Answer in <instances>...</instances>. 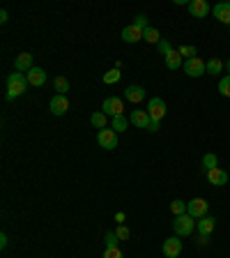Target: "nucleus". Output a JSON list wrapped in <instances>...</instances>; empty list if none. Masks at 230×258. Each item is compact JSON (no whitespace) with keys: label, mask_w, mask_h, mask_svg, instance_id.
Returning a JSON list of instances; mask_svg holds the SVG:
<instances>
[{"label":"nucleus","mask_w":230,"mask_h":258,"mask_svg":"<svg viewBox=\"0 0 230 258\" xmlns=\"http://www.w3.org/2000/svg\"><path fill=\"white\" fill-rule=\"evenodd\" d=\"M28 85H30V83H28L26 74H21V71L10 74V76H7V95H5V99L7 102H12V99L21 97V95L28 90Z\"/></svg>","instance_id":"f257e3e1"},{"label":"nucleus","mask_w":230,"mask_h":258,"mask_svg":"<svg viewBox=\"0 0 230 258\" xmlns=\"http://www.w3.org/2000/svg\"><path fill=\"white\" fill-rule=\"evenodd\" d=\"M193 228H196V219H193L191 214H180V217H175V221H173V231H175L177 237L191 235Z\"/></svg>","instance_id":"f03ea898"},{"label":"nucleus","mask_w":230,"mask_h":258,"mask_svg":"<svg viewBox=\"0 0 230 258\" xmlns=\"http://www.w3.org/2000/svg\"><path fill=\"white\" fill-rule=\"evenodd\" d=\"M150 113V120H152V125H161V120L166 118V102L161 97H152L148 102V109H145Z\"/></svg>","instance_id":"7ed1b4c3"},{"label":"nucleus","mask_w":230,"mask_h":258,"mask_svg":"<svg viewBox=\"0 0 230 258\" xmlns=\"http://www.w3.org/2000/svg\"><path fill=\"white\" fill-rule=\"evenodd\" d=\"M182 69H184L186 76L198 78V76H203V74H207V62L200 60V58L196 55V58H189V60H184Z\"/></svg>","instance_id":"20e7f679"},{"label":"nucleus","mask_w":230,"mask_h":258,"mask_svg":"<svg viewBox=\"0 0 230 258\" xmlns=\"http://www.w3.org/2000/svg\"><path fill=\"white\" fill-rule=\"evenodd\" d=\"M97 143L104 150H115V148H118V132H115V129H110V127H106V129H99Z\"/></svg>","instance_id":"39448f33"},{"label":"nucleus","mask_w":230,"mask_h":258,"mask_svg":"<svg viewBox=\"0 0 230 258\" xmlns=\"http://www.w3.org/2000/svg\"><path fill=\"white\" fill-rule=\"evenodd\" d=\"M207 201L205 198H193V201H189L186 203V214H191L193 219H203V217H207Z\"/></svg>","instance_id":"423d86ee"},{"label":"nucleus","mask_w":230,"mask_h":258,"mask_svg":"<svg viewBox=\"0 0 230 258\" xmlns=\"http://www.w3.org/2000/svg\"><path fill=\"white\" fill-rule=\"evenodd\" d=\"M101 111H104L106 116L115 118V116H122V113H125V104H122L120 97H106L104 104H101Z\"/></svg>","instance_id":"0eeeda50"},{"label":"nucleus","mask_w":230,"mask_h":258,"mask_svg":"<svg viewBox=\"0 0 230 258\" xmlns=\"http://www.w3.org/2000/svg\"><path fill=\"white\" fill-rule=\"evenodd\" d=\"M161 251H164L166 258H177L182 253V240L177 235L164 240V244H161Z\"/></svg>","instance_id":"6e6552de"},{"label":"nucleus","mask_w":230,"mask_h":258,"mask_svg":"<svg viewBox=\"0 0 230 258\" xmlns=\"http://www.w3.org/2000/svg\"><path fill=\"white\" fill-rule=\"evenodd\" d=\"M67 111H69V99H67V95L55 93L53 97H51V113H53V116H65Z\"/></svg>","instance_id":"1a4fd4ad"},{"label":"nucleus","mask_w":230,"mask_h":258,"mask_svg":"<svg viewBox=\"0 0 230 258\" xmlns=\"http://www.w3.org/2000/svg\"><path fill=\"white\" fill-rule=\"evenodd\" d=\"M189 14L193 19H205L209 14V3L207 0H189Z\"/></svg>","instance_id":"9d476101"},{"label":"nucleus","mask_w":230,"mask_h":258,"mask_svg":"<svg viewBox=\"0 0 230 258\" xmlns=\"http://www.w3.org/2000/svg\"><path fill=\"white\" fill-rule=\"evenodd\" d=\"M33 53H19L14 58V71H21V74H28L33 69Z\"/></svg>","instance_id":"9b49d317"},{"label":"nucleus","mask_w":230,"mask_h":258,"mask_svg":"<svg viewBox=\"0 0 230 258\" xmlns=\"http://www.w3.org/2000/svg\"><path fill=\"white\" fill-rule=\"evenodd\" d=\"M129 122H132V125H136L138 129H150V125H152L148 111H132V116H129Z\"/></svg>","instance_id":"f8f14e48"},{"label":"nucleus","mask_w":230,"mask_h":258,"mask_svg":"<svg viewBox=\"0 0 230 258\" xmlns=\"http://www.w3.org/2000/svg\"><path fill=\"white\" fill-rule=\"evenodd\" d=\"M26 78H28V83L30 85H35V88H42L46 83V71L42 69V67H33V69L26 74Z\"/></svg>","instance_id":"ddd939ff"},{"label":"nucleus","mask_w":230,"mask_h":258,"mask_svg":"<svg viewBox=\"0 0 230 258\" xmlns=\"http://www.w3.org/2000/svg\"><path fill=\"white\" fill-rule=\"evenodd\" d=\"M122 39H125L127 44H136V42H141L143 39V30H138L136 26H125L122 28Z\"/></svg>","instance_id":"4468645a"},{"label":"nucleus","mask_w":230,"mask_h":258,"mask_svg":"<svg viewBox=\"0 0 230 258\" xmlns=\"http://www.w3.org/2000/svg\"><path fill=\"white\" fill-rule=\"evenodd\" d=\"M125 99L132 102V104H141L143 99H145V90L141 85H129V88H125Z\"/></svg>","instance_id":"2eb2a0df"},{"label":"nucleus","mask_w":230,"mask_h":258,"mask_svg":"<svg viewBox=\"0 0 230 258\" xmlns=\"http://www.w3.org/2000/svg\"><path fill=\"white\" fill-rule=\"evenodd\" d=\"M207 180L214 187H223L225 182H228V173L221 168H212V170H207Z\"/></svg>","instance_id":"dca6fc26"},{"label":"nucleus","mask_w":230,"mask_h":258,"mask_svg":"<svg viewBox=\"0 0 230 258\" xmlns=\"http://www.w3.org/2000/svg\"><path fill=\"white\" fill-rule=\"evenodd\" d=\"M216 228V219L214 217H203V219H198V233L205 237H209V233Z\"/></svg>","instance_id":"f3484780"},{"label":"nucleus","mask_w":230,"mask_h":258,"mask_svg":"<svg viewBox=\"0 0 230 258\" xmlns=\"http://www.w3.org/2000/svg\"><path fill=\"white\" fill-rule=\"evenodd\" d=\"M212 12H214V17L219 19L221 23H230V3H219Z\"/></svg>","instance_id":"a211bd4d"},{"label":"nucleus","mask_w":230,"mask_h":258,"mask_svg":"<svg viewBox=\"0 0 230 258\" xmlns=\"http://www.w3.org/2000/svg\"><path fill=\"white\" fill-rule=\"evenodd\" d=\"M164 60H166V67H168V69H180V67L184 65V58L180 55V51H177V49L173 51V53L166 55Z\"/></svg>","instance_id":"6ab92c4d"},{"label":"nucleus","mask_w":230,"mask_h":258,"mask_svg":"<svg viewBox=\"0 0 230 258\" xmlns=\"http://www.w3.org/2000/svg\"><path fill=\"white\" fill-rule=\"evenodd\" d=\"M127 127H129V118H125V113H122V116H115L113 120H110V129H115L118 134L127 132Z\"/></svg>","instance_id":"aec40b11"},{"label":"nucleus","mask_w":230,"mask_h":258,"mask_svg":"<svg viewBox=\"0 0 230 258\" xmlns=\"http://www.w3.org/2000/svg\"><path fill=\"white\" fill-rule=\"evenodd\" d=\"M225 67L223 60H219V58H212V60H207V74H212V76H216V74H221Z\"/></svg>","instance_id":"412c9836"},{"label":"nucleus","mask_w":230,"mask_h":258,"mask_svg":"<svg viewBox=\"0 0 230 258\" xmlns=\"http://www.w3.org/2000/svg\"><path fill=\"white\" fill-rule=\"evenodd\" d=\"M106 113L104 111H97V113H92V118H90V122H92V127H97V129H106Z\"/></svg>","instance_id":"4be33fe9"},{"label":"nucleus","mask_w":230,"mask_h":258,"mask_svg":"<svg viewBox=\"0 0 230 258\" xmlns=\"http://www.w3.org/2000/svg\"><path fill=\"white\" fill-rule=\"evenodd\" d=\"M120 78H122L120 67H115V69H110V71H106V74H104V83H106V85H113V83H118Z\"/></svg>","instance_id":"5701e85b"},{"label":"nucleus","mask_w":230,"mask_h":258,"mask_svg":"<svg viewBox=\"0 0 230 258\" xmlns=\"http://www.w3.org/2000/svg\"><path fill=\"white\" fill-rule=\"evenodd\" d=\"M203 168L205 170H212V168H219V159H216V154L214 152H207L203 157Z\"/></svg>","instance_id":"b1692460"},{"label":"nucleus","mask_w":230,"mask_h":258,"mask_svg":"<svg viewBox=\"0 0 230 258\" xmlns=\"http://www.w3.org/2000/svg\"><path fill=\"white\" fill-rule=\"evenodd\" d=\"M143 39H145V42H150V44H159V42H161L159 30H157V28H148V30L143 33Z\"/></svg>","instance_id":"393cba45"},{"label":"nucleus","mask_w":230,"mask_h":258,"mask_svg":"<svg viewBox=\"0 0 230 258\" xmlns=\"http://www.w3.org/2000/svg\"><path fill=\"white\" fill-rule=\"evenodd\" d=\"M53 85H55V93H58V95H65V93H69V81H67L65 76H55Z\"/></svg>","instance_id":"a878e982"},{"label":"nucleus","mask_w":230,"mask_h":258,"mask_svg":"<svg viewBox=\"0 0 230 258\" xmlns=\"http://www.w3.org/2000/svg\"><path fill=\"white\" fill-rule=\"evenodd\" d=\"M170 210H173V214H175V217L186 214V201H180V198H177V201H173V203H170Z\"/></svg>","instance_id":"bb28decb"},{"label":"nucleus","mask_w":230,"mask_h":258,"mask_svg":"<svg viewBox=\"0 0 230 258\" xmlns=\"http://www.w3.org/2000/svg\"><path fill=\"white\" fill-rule=\"evenodd\" d=\"M219 93L223 95V97H230V74L219 81Z\"/></svg>","instance_id":"cd10ccee"},{"label":"nucleus","mask_w":230,"mask_h":258,"mask_svg":"<svg viewBox=\"0 0 230 258\" xmlns=\"http://www.w3.org/2000/svg\"><path fill=\"white\" fill-rule=\"evenodd\" d=\"M157 49H159V53L164 55V58H166V55H168V53H173V51H175V49H173V46H170V42H168V39H161L159 44H157Z\"/></svg>","instance_id":"c85d7f7f"},{"label":"nucleus","mask_w":230,"mask_h":258,"mask_svg":"<svg viewBox=\"0 0 230 258\" xmlns=\"http://www.w3.org/2000/svg\"><path fill=\"white\" fill-rule=\"evenodd\" d=\"M134 26L138 28V30H143V33H145V30H148V17H145V14H138L136 19H134Z\"/></svg>","instance_id":"c756f323"},{"label":"nucleus","mask_w":230,"mask_h":258,"mask_svg":"<svg viewBox=\"0 0 230 258\" xmlns=\"http://www.w3.org/2000/svg\"><path fill=\"white\" fill-rule=\"evenodd\" d=\"M177 51H180V55H182V58H186V60H189V58H196V55H198V51L193 49V46H180Z\"/></svg>","instance_id":"7c9ffc66"},{"label":"nucleus","mask_w":230,"mask_h":258,"mask_svg":"<svg viewBox=\"0 0 230 258\" xmlns=\"http://www.w3.org/2000/svg\"><path fill=\"white\" fill-rule=\"evenodd\" d=\"M104 242H106V247H120V237L115 235V233H106Z\"/></svg>","instance_id":"2f4dec72"},{"label":"nucleus","mask_w":230,"mask_h":258,"mask_svg":"<svg viewBox=\"0 0 230 258\" xmlns=\"http://www.w3.org/2000/svg\"><path fill=\"white\" fill-rule=\"evenodd\" d=\"M104 258H125L120 251V247H106L104 251Z\"/></svg>","instance_id":"473e14b6"},{"label":"nucleus","mask_w":230,"mask_h":258,"mask_svg":"<svg viewBox=\"0 0 230 258\" xmlns=\"http://www.w3.org/2000/svg\"><path fill=\"white\" fill-rule=\"evenodd\" d=\"M115 235L120 237V242H125V240H129V228H127L125 224H120L118 228H115Z\"/></svg>","instance_id":"72a5a7b5"},{"label":"nucleus","mask_w":230,"mask_h":258,"mask_svg":"<svg viewBox=\"0 0 230 258\" xmlns=\"http://www.w3.org/2000/svg\"><path fill=\"white\" fill-rule=\"evenodd\" d=\"M7 242H10V240H7V235H5V233H0V249H5Z\"/></svg>","instance_id":"f704fd0d"},{"label":"nucleus","mask_w":230,"mask_h":258,"mask_svg":"<svg viewBox=\"0 0 230 258\" xmlns=\"http://www.w3.org/2000/svg\"><path fill=\"white\" fill-rule=\"evenodd\" d=\"M0 23H7V10L0 12Z\"/></svg>","instance_id":"c9c22d12"},{"label":"nucleus","mask_w":230,"mask_h":258,"mask_svg":"<svg viewBox=\"0 0 230 258\" xmlns=\"http://www.w3.org/2000/svg\"><path fill=\"white\" fill-rule=\"evenodd\" d=\"M225 67H228V71H230V60H228V62H225Z\"/></svg>","instance_id":"e433bc0d"}]
</instances>
